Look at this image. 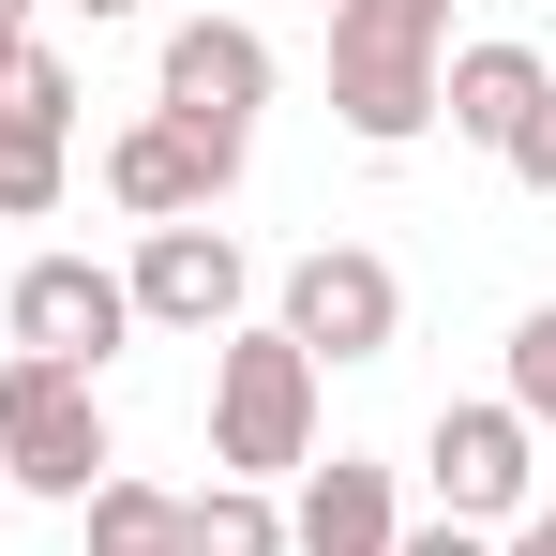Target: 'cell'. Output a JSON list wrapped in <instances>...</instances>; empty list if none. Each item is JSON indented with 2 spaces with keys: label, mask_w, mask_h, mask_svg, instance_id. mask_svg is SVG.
I'll return each mask as SVG.
<instances>
[{
  "label": "cell",
  "mask_w": 556,
  "mask_h": 556,
  "mask_svg": "<svg viewBox=\"0 0 556 556\" xmlns=\"http://www.w3.org/2000/svg\"><path fill=\"white\" fill-rule=\"evenodd\" d=\"M121 301H136V331H195V346H226V331H241V301H256V256H241L211 211H195V226H136Z\"/></svg>",
  "instance_id": "5b68a950"
},
{
  "label": "cell",
  "mask_w": 556,
  "mask_h": 556,
  "mask_svg": "<svg viewBox=\"0 0 556 556\" xmlns=\"http://www.w3.org/2000/svg\"><path fill=\"white\" fill-rule=\"evenodd\" d=\"M271 331H286L316 376H331V362H391V346H406V286H391L376 241H316V256H286Z\"/></svg>",
  "instance_id": "277c9868"
},
{
  "label": "cell",
  "mask_w": 556,
  "mask_h": 556,
  "mask_svg": "<svg viewBox=\"0 0 556 556\" xmlns=\"http://www.w3.org/2000/svg\"><path fill=\"white\" fill-rule=\"evenodd\" d=\"M61 195H76V61L30 46L0 91V226H46Z\"/></svg>",
  "instance_id": "9c48e42d"
},
{
  "label": "cell",
  "mask_w": 556,
  "mask_h": 556,
  "mask_svg": "<svg viewBox=\"0 0 556 556\" xmlns=\"http://www.w3.org/2000/svg\"><path fill=\"white\" fill-rule=\"evenodd\" d=\"M391 542H406V511H391V466H376V452H331V466H301L286 556H391Z\"/></svg>",
  "instance_id": "8fae6325"
},
{
  "label": "cell",
  "mask_w": 556,
  "mask_h": 556,
  "mask_svg": "<svg viewBox=\"0 0 556 556\" xmlns=\"http://www.w3.org/2000/svg\"><path fill=\"white\" fill-rule=\"evenodd\" d=\"M0 331H15V362L105 376L121 346H136V301H121V271H105V256H30V271H15V301H0Z\"/></svg>",
  "instance_id": "8992f818"
},
{
  "label": "cell",
  "mask_w": 556,
  "mask_h": 556,
  "mask_svg": "<svg viewBox=\"0 0 556 556\" xmlns=\"http://www.w3.org/2000/svg\"><path fill=\"white\" fill-rule=\"evenodd\" d=\"M496 556H556V496L527 511V527H496Z\"/></svg>",
  "instance_id": "d6986e66"
},
{
  "label": "cell",
  "mask_w": 556,
  "mask_h": 556,
  "mask_svg": "<svg viewBox=\"0 0 556 556\" xmlns=\"http://www.w3.org/2000/svg\"><path fill=\"white\" fill-rule=\"evenodd\" d=\"M30 15H46V0H0V91H15V61H30V46H46V30H30Z\"/></svg>",
  "instance_id": "ac0fdd59"
},
{
  "label": "cell",
  "mask_w": 556,
  "mask_h": 556,
  "mask_svg": "<svg viewBox=\"0 0 556 556\" xmlns=\"http://www.w3.org/2000/svg\"><path fill=\"white\" fill-rule=\"evenodd\" d=\"M211 466L256 481V496L316 466V362H301L286 331H226V346H211Z\"/></svg>",
  "instance_id": "7a4b0ae2"
},
{
  "label": "cell",
  "mask_w": 556,
  "mask_h": 556,
  "mask_svg": "<svg viewBox=\"0 0 556 556\" xmlns=\"http://www.w3.org/2000/svg\"><path fill=\"white\" fill-rule=\"evenodd\" d=\"M391 556H496V527H452V511H437V527H406Z\"/></svg>",
  "instance_id": "e0dca14e"
},
{
  "label": "cell",
  "mask_w": 556,
  "mask_h": 556,
  "mask_svg": "<svg viewBox=\"0 0 556 556\" xmlns=\"http://www.w3.org/2000/svg\"><path fill=\"white\" fill-rule=\"evenodd\" d=\"M452 76V0H331V121L362 151H421Z\"/></svg>",
  "instance_id": "6da1fadb"
},
{
  "label": "cell",
  "mask_w": 556,
  "mask_h": 556,
  "mask_svg": "<svg viewBox=\"0 0 556 556\" xmlns=\"http://www.w3.org/2000/svg\"><path fill=\"white\" fill-rule=\"evenodd\" d=\"M61 15H91V30H121V15H136V0H61Z\"/></svg>",
  "instance_id": "ffe728a7"
},
{
  "label": "cell",
  "mask_w": 556,
  "mask_h": 556,
  "mask_svg": "<svg viewBox=\"0 0 556 556\" xmlns=\"http://www.w3.org/2000/svg\"><path fill=\"white\" fill-rule=\"evenodd\" d=\"M241 151H256V136H195V121L151 105V121H121V136H105V195H121L136 226H195V211H226V195H241Z\"/></svg>",
  "instance_id": "52a82bcc"
},
{
  "label": "cell",
  "mask_w": 556,
  "mask_h": 556,
  "mask_svg": "<svg viewBox=\"0 0 556 556\" xmlns=\"http://www.w3.org/2000/svg\"><path fill=\"white\" fill-rule=\"evenodd\" d=\"M151 105L195 121V136H256V105H271V30H256V15H181Z\"/></svg>",
  "instance_id": "30bf717a"
},
{
  "label": "cell",
  "mask_w": 556,
  "mask_h": 556,
  "mask_svg": "<svg viewBox=\"0 0 556 556\" xmlns=\"http://www.w3.org/2000/svg\"><path fill=\"white\" fill-rule=\"evenodd\" d=\"M421 481H437L452 527H527V511H542V437H527L511 406H437Z\"/></svg>",
  "instance_id": "ba28073f"
},
{
  "label": "cell",
  "mask_w": 556,
  "mask_h": 556,
  "mask_svg": "<svg viewBox=\"0 0 556 556\" xmlns=\"http://www.w3.org/2000/svg\"><path fill=\"white\" fill-rule=\"evenodd\" d=\"M542 91H556V61L496 30V46H452V76H437V121H452L466 151H511V121H527Z\"/></svg>",
  "instance_id": "7c38bea8"
},
{
  "label": "cell",
  "mask_w": 556,
  "mask_h": 556,
  "mask_svg": "<svg viewBox=\"0 0 556 556\" xmlns=\"http://www.w3.org/2000/svg\"><path fill=\"white\" fill-rule=\"evenodd\" d=\"M496 166H511V181H527V195H556V91L527 105V121H511V151H496Z\"/></svg>",
  "instance_id": "2e32d148"
},
{
  "label": "cell",
  "mask_w": 556,
  "mask_h": 556,
  "mask_svg": "<svg viewBox=\"0 0 556 556\" xmlns=\"http://www.w3.org/2000/svg\"><path fill=\"white\" fill-rule=\"evenodd\" d=\"M496 406H511L527 437H556V301H527V316H511V391H496Z\"/></svg>",
  "instance_id": "9a60e30c"
},
{
  "label": "cell",
  "mask_w": 556,
  "mask_h": 556,
  "mask_svg": "<svg viewBox=\"0 0 556 556\" xmlns=\"http://www.w3.org/2000/svg\"><path fill=\"white\" fill-rule=\"evenodd\" d=\"M105 466H121V437H105V391L61 362H15L0 346V496H91Z\"/></svg>",
  "instance_id": "3957f363"
},
{
  "label": "cell",
  "mask_w": 556,
  "mask_h": 556,
  "mask_svg": "<svg viewBox=\"0 0 556 556\" xmlns=\"http://www.w3.org/2000/svg\"><path fill=\"white\" fill-rule=\"evenodd\" d=\"M76 511H91V556H181V496H166V481H121V466H105Z\"/></svg>",
  "instance_id": "4fadbf2b"
},
{
  "label": "cell",
  "mask_w": 556,
  "mask_h": 556,
  "mask_svg": "<svg viewBox=\"0 0 556 556\" xmlns=\"http://www.w3.org/2000/svg\"><path fill=\"white\" fill-rule=\"evenodd\" d=\"M181 556H286V511L256 481H211V496H181Z\"/></svg>",
  "instance_id": "5bb4252c"
}]
</instances>
